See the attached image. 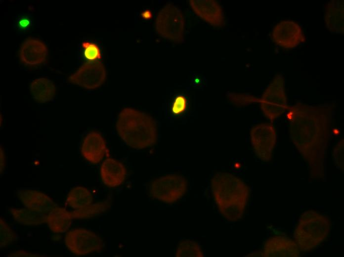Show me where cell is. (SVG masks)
<instances>
[{"label":"cell","mask_w":344,"mask_h":257,"mask_svg":"<svg viewBox=\"0 0 344 257\" xmlns=\"http://www.w3.org/2000/svg\"><path fill=\"white\" fill-rule=\"evenodd\" d=\"M333 109L331 105L313 106L298 102L288 112L290 138L313 179H322L325 176Z\"/></svg>","instance_id":"1"},{"label":"cell","mask_w":344,"mask_h":257,"mask_svg":"<svg viewBox=\"0 0 344 257\" xmlns=\"http://www.w3.org/2000/svg\"><path fill=\"white\" fill-rule=\"evenodd\" d=\"M215 203L221 215L230 221L243 217L248 204L250 189L246 183L235 175L216 173L211 180Z\"/></svg>","instance_id":"2"},{"label":"cell","mask_w":344,"mask_h":257,"mask_svg":"<svg viewBox=\"0 0 344 257\" xmlns=\"http://www.w3.org/2000/svg\"><path fill=\"white\" fill-rule=\"evenodd\" d=\"M117 132L129 147L138 149L153 145L157 140V127L149 115L131 108L123 109L116 123Z\"/></svg>","instance_id":"3"},{"label":"cell","mask_w":344,"mask_h":257,"mask_svg":"<svg viewBox=\"0 0 344 257\" xmlns=\"http://www.w3.org/2000/svg\"><path fill=\"white\" fill-rule=\"evenodd\" d=\"M330 229L331 222L327 216L313 210L305 211L296 226L295 242L300 251H311L327 238Z\"/></svg>","instance_id":"4"},{"label":"cell","mask_w":344,"mask_h":257,"mask_svg":"<svg viewBox=\"0 0 344 257\" xmlns=\"http://www.w3.org/2000/svg\"><path fill=\"white\" fill-rule=\"evenodd\" d=\"M155 29L163 38L175 43L183 39L184 18L176 6L168 4L159 11L155 19Z\"/></svg>","instance_id":"5"},{"label":"cell","mask_w":344,"mask_h":257,"mask_svg":"<svg viewBox=\"0 0 344 257\" xmlns=\"http://www.w3.org/2000/svg\"><path fill=\"white\" fill-rule=\"evenodd\" d=\"M259 102L263 113L270 121L285 112L288 108L287 100L282 75H275L263 92Z\"/></svg>","instance_id":"6"},{"label":"cell","mask_w":344,"mask_h":257,"mask_svg":"<svg viewBox=\"0 0 344 257\" xmlns=\"http://www.w3.org/2000/svg\"><path fill=\"white\" fill-rule=\"evenodd\" d=\"M187 189V181L178 174H169L153 180L149 193L153 198L167 204H172L181 199Z\"/></svg>","instance_id":"7"},{"label":"cell","mask_w":344,"mask_h":257,"mask_svg":"<svg viewBox=\"0 0 344 257\" xmlns=\"http://www.w3.org/2000/svg\"><path fill=\"white\" fill-rule=\"evenodd\" d=\"M64 242L68 249L77 256L97 252L103 247L101 238L94 232L85 228L69 230L65 236Z\"/></svg>","instance_id":"8"},{"label":"cell","mask_w":344,"mask_h":257,"mask_svg":"<svg viewBox=\"0 0 344 257\" xmlns=\"http://www.w3.org/2000/svg\"><path fill=\"white\" fill-rule=\"evenodd\" d=\"M250 140L256 156L263 162L270 161L276 142L274 127L269 123L255 125L250 130Z\"/></svg>","instance_id":"9"},{"label":"cell","mask_w":344,"mask_h":257,"mask_svg":"<svg viewBox=\"0 0 344 257\" xmlns=\"http://www.w3.org/2000/svg\"><path fill=\"white\" fill-rule=\"evenodd\" d=\"M106 78L103 64L97 60L84 63L77 71L70 75L68 81L87 89H94L101 86Z\"/></svg>","instance_id":"10"},{"label":"cell","mask_w":344,"mask_h":257,"mask_svg":"<svg viewBox=\"0 0 344 257\" xmlns=\"http://www.w3.org/2000/svg\"><path fill=\"white\" fill-rule=\"evenodd\" d=\"M271 37L277 45L286 49L295 48L304 39L300 26L290 20L278 23L272 30Z\"/></svg>","instance_id":"11"},{"label":"cell","mask_w":344,"mask_h":257,"mask_svg":"<svg viewBox=\"0 0 344 257\" xmlns=\"http://www.w3.org/2000/svg\"><path fill=\"white\" fill-rule=\"evenodd\" d=\"M48 49L40 40L29 38L22 43L19 51L20 61L26 66L36 67L46 61Z\"/></svg>","instance_id":"12"},{"label":"cell","mask_w":344,"mask_h":257,"mask_svg":"<svg viewBox=\"0 0 344 257\" xmlns=\"http://www.w3.org/2000/svg\"><path fill=\"white\" fill-rule=\"evenodd\" d=\"M191 7L199 17L211 25L221 27L224 24V16L219 3L214 0H190Z\"/></svg>","instance_id":"13"},{"label":"cell","mask_w":344,"mask_h":257,"mask_svg":"<svg viewBox=\"0 0 344 257\" xmlns=\"http://www.w3.org/2000/svg\"><path fill=\"white\" fill-rule=\"evenodd\" d=\"M296 243L285 236H273L264 243L263 255L265 257H298L300 255Z\"/></svg>","instance_id":"14"},{"label":"cell","mask_w":344,"mask_h":257,"mask_svg":"<svg viewBox=\"0 0 344 257\" xmlns=\"http://www.w3.org/2000/svg\"><path fill=\"white\" fill-rule=\"evenodd\" d=\"M17 195L26 208L43 214H48L58 206L49 196L38 190L20 189Z\"/></svg>","instance_id":"15"},{"label":"cell","mask_w":344,"mask_h":257,"mask_svg":"<svg viewBox=\"0 0 344 257\" xmlns=\"http://www.w3.org/2000/svg\"><path fill=\"white\" fill-rule=\"evenodd\" d=\"M106 151L105 140L99 132L91 131L84 138L81 152L83 157L89 163H99L104 157Z\"/></svg>","instance_id":"16"},{"label":"cell","mask_w":344,"mask_h":257,"mask_svg":"<svg viewBox=\"0 0 344 257\" xmlns=\"http://www.w3.org/2000/svg\"><path fill=\"white\" fill-rule=\"evenodd\" d=\"M100 176L103 183L110 187L121 185L126 175V170L120 162L113 158H107L100 167Z\"/></svg>","instance_id":"17"},{"label":"cell","mask_w":344,"mask_h":257,"mask_svg":"<svg viewBox=\"0 0 344 257\" xmlns=\"http://www.w3.org/2000/svg\"><path fill=\"white\" fill-rule=\"evenodd\" d=\"M344 0H332L328 3L324 20L328 29L334 33L344 34Z\"/></svg>","instance_id":"18"},{"label":"cell","mask_w":344,"mask_h":257,"mask_svg":"<svg viewBox=\"0 0 344 257\" xmlns=\"http://www.w3.org/2000/svg\"><path fill=\"white\" fill-rule=\"evenodd\" d=\"M73 219L71 212L57 206L46 214V222L53 232L62 233L68 230Z\"/></svg>","instance_id":"19"},{"label":"cell","mask_w":344,"mask_h":257,"mask_svg":"<svg viewBox=\"0 0 344 257\" xmlns=\"http://www.w3.org/2000/svg\"><path fill=\"white\" fill-rule=\"evenodd\" d=\"M30 91L36 101L40 103H44L54 98L56 93V87L51 80L46 78H38L31 83Z\"/></svg>","instance_id":"20"},{"label":"cell","mask_w":344,"mask_h":257,"mask_svg":"<svg viewBox=\"0 0 344 257\" xmlns=\"http://www.w3.org/2000/svg\"><path fill=\"white\" fill-rule=\"evenodd\" d=\"M9 213L17 222L24 225H38L46 222V220L45 214L33 211L27 208H11L9 210Z\"/></svg>","instance_id":"21"},{"label":"cell","mask_w":344,"mask_h":257,"mask_svg":"<svg viewBox=\"0 0 344 257\" xmlns=\"http://www.w3.org/2000/svg\"><path fill=\"white\" fill-rule=\"evenodd\" d=\"M93 201L90 192L86 188L76 186L69 192L66 198V203L74 210L83 208L90 204Z\"/></svg>","instance_id":"22"},{"label":"cell","mask_w":344,"mask_h":257,"mask_svg":"<svg viewBox=\"0 0 344 257\" xmlns=\"http://www.w3.org/2000/svg\"><path fill=\"white\" fill-rule=\"evenodd\" d=\"M110 207L109 201H104L91 204L83 208L71 212L73 219L89 218L101 214Z\"/></svg>","instance_id":"23"},{"label":"cell","mask_w":344,"mask_h":257,"mask_svg":"<svg viewBox=\"0 0 344 257\" xmlns=\"http://www.w3.org/2000/svg\"><path fill=\"white\" fill-rule=\"evenodd\" d=\"M175 257H203L204 254L200 245L196 242L185 240L181 241L178 245Z\"/></svg>","instance_id":"24"},{"label":"cell","mask_w":344,"mask_h":257,"mask_svg":"<svg viewBox=\"0 0 344 257\" xmlns=\"http://www.w3.org/2000/svg\"><path fill=\"white\" fill-rule=\"evenodd\" d=\"M16 240L15 232L8 226L6 222L0 219V246L3 248L12 244Z\"/></svg>","instance_id":"25"},{"label":"cell","mask_w":344,"mask_h":257,"mask_svg":"<svg viewBox=\"0 0 344 257\" xmlns=\"http://www.w3.org/2000/svg\"><path fill=\"white\" fill-rule=\"evenodd\" d=\"M33 25L34 20L32 16L27 13L18 15L14 21V27L20 33L29 31Z\"/></svg>","instance_id":"26"},{"label":"cell","mask_w":344,"mask_h":257,"mask_svg":"<svg viewBox=\"0 0 344 257\" xmlns=\"http://www.w3.org/2000/svg\"><path fill=\"white\" fill-rule=\"evenodd\" d=\"M229 98L234 104L238 106H244L251 104L259 99L247 94L232 93L229 94Z\"/></svg>","instance_id":"27"},{"label":"cell","mask_w":344,"mask_h":257,"mask_svg":"<svg viewBox=\"0 0 344 257\" xmlns=\"http://www.w3.org/2000/svg\"><path fill=\"white\" fill-rule=\"evenodd\" d=\"M84 54L86 58L95 60L100 58L101 53L99 47L94 43L85 42L82 43Z\"/></svg>","instance_id":"28"},{"label":"cell","mask_w":344,"mask_h":257,"mask_svg":"<svg viewBox=\"0 0 344 257\" xmlns=\"http://www.w3.org/2000/svg\"><path fill=\"white\" fill-rule=\"evenodd\" d=\"M333 158L337 167L344 171V139H341L335 146Z\"/></svg>","instance_id":"29"},{"label":"cell","mask_w":344,"mask_h":257,"mask_svg":"<svg viewBox=\"0 0 344 257\" xmlns=\"http://www.w3.org/2000/svg\"><path fill=\"white\" fill-rule=\"evenodd\" d=\"M9 257H41L42 256L23 250H17L9 254Z\"/></svg>","instance_id":"30"},{"label":"cell","mask_w":344,"mask_h":257,"mask_svg":"<svg viewBox=\"0 0 344 257\" xmlns=\"http://www.w3.org/2000/svg\"><path fill=\"white\" fill-rule=\"evenodd\" d=\"M0 172H2L5 166V157L3 149L0 148Z\"/></svg>","instance_id":"31"},{"label":"cell","mask_w":344,"mask_h":257,"mask_svg":"<svg viewBox=\"0 0 344 257\" xmlns=\"http://www.w3.org/2000/svg\"><path fill=\"white\" fill-rule=\"evenodd\" d=\"M248 257H263V253L260 252H255L252 253L248 256Z\"/></svg>","instance_id":"32"}]
</instances>
